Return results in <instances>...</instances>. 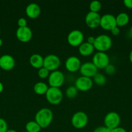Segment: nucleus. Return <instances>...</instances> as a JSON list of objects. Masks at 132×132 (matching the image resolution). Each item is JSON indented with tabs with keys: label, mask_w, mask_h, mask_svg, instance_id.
Instances as JSON below:
<instances>
[{
	"label": "nucleus",
	"mask_w": 132,
	"mask_h": 132,
	"mask_svg": "<svg viewBox=\"0 0 132 132\" xmlns=\"http://www.w3.org/2000/svg\"><path fill=\"white\" fill-rule=\"evenodd\" d=\"M93 85V81L91 78L84 76L78 77L75 82V86L78 91L87 92L92 88Z\"/></svg>",
	"instance_id": "9d476101"
},
{
	"label": "nucleus",
	"mask_w": 132,
	"mask_h": 132,
	"mask_svg": "<svg viewBox=\"0 0 132 132\" xmlns=\"http://www.w3.org/2000/svg\"><path fill=\"white\" fill-rule=\"evenodd\" d=\"M25 14L31 19H36L41 14V8L37 3H31L26 7Z\"/></svg>",
	"instance_id": "f3484780"
},
{
	"label": "nucleus",
	"mask_w": 132,
	"mask_h": 132,
	"mask_svg": "<svg viewBox=\"0 0 132 132\" xmlns=\"http://www.w3.org/2000/svg\"><path fill=\"white\" fill-rule=\"evenodd\" d=\"M116 26L118 27H122L128 24L129 21V17L127 13L121 12L118 14L116 17Z\"/></svg>",
	"instance_id": "aec40b11"
},
{
	"label": "nucleus",
	"mask_w": 132,
	"mask_h": 132,
	"mask_svg": "<svg viewBox=\"0 0 132 132\" xmlns=\"http://www.w3.org/2000/svg\"><path fill=\"white\" fill-rule=\"evenodd\" d=\"M7 130V122L4 119L0 118V132H6Z\"/></svg>",
	"instance_id": "bb28decb"
},
{
	"label": "nucleus",
	"mask_w": 132,
	"mask_h": 132,
	"mask_svg": "<svg viewBox=\"0 0 132 132\" xmlns=\"http://www.w3.org/2000/svg\"><path fill=\"white\" fill-rule=\"evenodd\" d=\"M61 64V61L59 57L54 54H49L44 57L43 67L49 72L58 70Z\"/></svg>",
	"instance_id": "0eeeda50"
},
{
	"label": "nucleus",
	"mask_w": 132,
	"mask_h": 132,
	"mask_svg": "<svg viewBox=\"0 0 132 132\" xmlns=\"http://www.w3.org/2000/svg\"><path fill=\"white\" fill-rule=\"evenodd\" d=\"M78 91V90L76 89V88L75 86H70L66 89L65 95L69 99H75L77 95Z\"/></svg>",
	"instance_id": "5701e85b"
},
{
	"label": "nucleus",
	"mask_w": 132,
	"mask_h": 132,
	"mask_svg": "<svg viewBox=\"0 0 132 132\" xmlns=\"http://www.w3.org/2000/svg\"><path fill=\"white\" fill-rule=\"evenodd\" d=\"M34 92L39 95H45L49 89V86L43 82H38L34 86Z\"/></svg>",
	"instance_id": "412c9836"
},
{
	"label": "nucleus",
	"mask_w": 132,
	"mask_h": 132,
	"mask_svg": "<svg viewBox=\"0 0 132 132\" xmlns=\"http://www.w3.org/2000/svg\"><path fill=\"white\" fill-rule=\"evenodd\" d=\"M45 97L49 104L52 105H58L62 101L63 93L59 88L49 87L45 94Z\"/></svg>",
	"instance_id": "7ed1b4c3"
},
{
	"label": "nucleus",
	"mask_w": 132,
	"mask_h": 132,
	"mask_svg": "<svg viewBox=\"0 0 132 132\" xmlns=\"http://www.w3.org/2000/svg\"><path fill=\"white\" fill-rule=\"evenodd\" d=\"M44 58L40 54H34L30 57L29 63L31 67L36 69H40L43 67Z\"/></svg>",
	"instance_id": "a211bd4d"
},
{
	"label": "nucleus",
	"mask_w": 132,
	"mask_h": 132,
	"mask_svg": "<svg viewBox=\"0 0 132 132\" xmlns=\"http://www.w3.org/2000/svg\"><path fill=\"white\" fill-rule=\"evenodd\" d=\"M34 121L41 128H47L53 119V113L49 108H43L38 111L35 115Z\"/></svg>",
	"instance_id": "f257e3e1"
},
{
	"label": "nucleus",
	"mask_w": 132,
	"mask_h": 132,
	"mask_svg": "<svg viewBox=\"0 0 132 132\" xmlns=\"http://www.w3.org/2000/svg\"><path fill=\"white\" fill-rule=\"evenodd\" d=\"M17 39L21 43H28L31 40L32 37V30L27 27H21L17 29L16 32Z\"/></svg>",
	"instance_id": "4468645a"
},
{
	"label": "nucleus",
	"mask_w": 132,
	"mask_h": 132,
	"mask_svg": "<svg viewBox=\"0 0 132 132\" xmlns=\"http://www.w3.org/2000/svg\"><path fill=\"white\" fill-rule=\"evenodd\" d=\"M110 32H111V34H112L113 36H119V34H120V28H119V27H118L117 26H116V27H114L113 29H111V30H110Z\"/></svg>",
	"instance_id": "7c9ffc66"
},
{
	"label": "nucleus",
	"mask_w": 132,
	"mask_h": 132,
	"mask_svg": "<svg viewBox=\"0 0 132 132\" xmlns=\"http://www.w3.org/2000/svg\"><path fill=\"white\" fill-rule=\"evenodd\" d=\"M104 126L110 130L119 127L120 123V117L115 112H110L106 115L104 119Z\"/></svg>",
	"instance_id": "1a4fd4ad"
},
{
	"label": "nucleus",
	"mask_w": 132,
	"mask_h": 132,
	"mask_svg": "<svg viewBox=\"0 0 132 132\" xmlns=\"http://www.w3.org/2000/svg\"><path fill=\"white\" fill-rule=\"evenodd\" d=\"M84 34L79 30H73L71 31L67 37L69 45L72 47H78L84 43Z\"/></svg>",
	"instance_id": "6e6552de"
},
{
	"label": "nucleus",
	"mask_w": 132,
	"mask_h": 132,
	"mask_svg": "<svg viewBox=\"0 0 132 132\" xmlns=\"http://www.w3.org/2000/svg\"><path fill=\"white\" fill-rule=\"evenodd\" d=\"M6 132H18V131H16V130H8Z\"/></svg>",
	"instance_id": "e433bc0d"
},
{
	"label": "nucleus",
	"mask_w": 132,
	"mask_h": 132,
	"mask_svg": "<svg viewBox=\"0 0 132 132\" xmlns=\"http://www.w3.org/2000/svg\"><path fill=\"white\" fill-rule=\"evenodd\" d=\"M3 89H4L3 85L2 82H0V94H1L3 91Z\"/></svg>",
	"instance_id": "f704fd0d"
},
{
	"label": "nucleus",
	"mask_w": 132,
	"mask_h": 132,
	"mask_svg": "<svg viewBox=\"0 0 132 132\" xmlns=\"http://www.w3.org/2000/svg\"><path fill=\"white\" fill-rule=\"evenodd\" d=\"M27 132H40L41 128L35 121H28L25 125Z\"/></svg>",
	"instance_id": "4be33fe9"
},
{
	"label": "nucleus",
	"mask_w": 132,
	"mask_h": 132,
	"mask_svg": "<svg viewBox=\"0 0 132 132\" xmlns=\"http://www.w3.org/2000/svg\"><path fill=\"white\" fill-rule=\"evenodd\" d=\"M65 76L63 72L60 70H55L50 73L48 77V83L50 87L59 88L63 85Z\"/></svg>",
	"instance_id": "39448f33"
},
{
	"label": "nucleus",
	"mask_w": 132,
	"mask_h": 132,
	"mask_svg": "<svg viewBox=\"0 0 132 132\" xmlns=\"http://www.w3.org/2000/svg\"><path fill=\"white\" fill-rule=\"evenodd\" d=\"M129 61H130L131 63V64H132V50H131V52H129Z\"/></svg>",
	"instance_id": "c9c22d12"
},
{
	"label": "nucleus",
	"mask_w": 132,
	"mask_h": 132,
	"mask_svg": "<svg viewBox=\"0 0 132 132\" xmlns=\"http://www.w3.org/2000/svg\"><path fill=\"white\" fill-rule=\"evenodd\" d=\"M79 71L82 76L91 78L98 73V68L92 62H86L82 64Z\"/></svg>",
	"instance_id": "f8f14e48"
},
{
	"label": "nucleus",
	"mask_w": 132,
	"mask_h": 132,
	"mask_svg": "<svg viewBox=\"0 0 132 132\" xmlns=\"http://www.w3.org/2000/svg\"><path fill=\"white\" fill-rule=\"evenodd\" d=\"M102 9V4L98 1H93L89 4V10L92 12L98 13Z\"/></svg>",
	"instance_id": "393cba45"
},
{
	"label": "nucleus",
	"mask_w": 132,
	"mask_h": 132,
	"mask_svg": "<svg viewBox=\"0 0 132 132\" xmlns=\"http://www.w3.org/2000/svg\"><path fill=\"white\" fill-rule=\"evenodd\" d=\"M88 123V116L85 112H77L75 113L71 118V124L76 129H82L87 126Z\"/></svg>",
	"instance_id": "20e7f679"
},
{
	"label": "nucleus",
	"mask_w": 132,
	"mask_h": 132,
	"mask_svg": "<svg viewBox=\"0 0 132 132\" xmlns=\"http://www.w3.org/2000/svg\"><path fill=\"white\" fill-rule=\"evenodd\" d=\"M93 82L97 85L99 86H102L105 85L106 82V78L104 75L102 73H97L95 76L93 77Z\"/></svg>",
	"instance_id": "b1692460"
},
{
	"label": "nucleus",
	"mask_w": 132,
	"mask_h": 132,
	"mask_svg": "<svg viewBox=\"0 0 132 132\" xmlns=\"http://www.w3.org/2000/svg\"><path fill=\"white\" fill-rule=\"evenodd\" d=\"M18 26L19 28H21V27H27V21L25 18H21L18 20Z\"/></svg>",
	"instance_id": "c85d7f7f"
},
{
	"label": "nucleus",
	"mask_w": 132,
	"mask_h": 132,
	"mask_svg": "<svg viewBox=\"0 0 132 132\" xmlns=\"http://www.w3.org/2000/svg\"><path fill=\"white\" fill-rule=\"evenodd\" d=\"M113 41L111 37L106 34H101L95 37L93 46L94 50L100 52H106L112 46Z\"/></svg>",
	"instance_id": "f03ea898"
},
{
	"label": "nucleus",
	"mask_w": 132,
	"mask_h": 132,
	"mask_svg": "<svg viewBox=\"0 0 132 132\" xmlns=\"http://www.w3.org/2000/svg\"><path fill=\"white\" fill-rule=\"evenodd\" d=\"M104 70L106 73L108 75H112L115 72V67H114V65H113V64H108V65L105 68Z\"/></svg>",
	"instance_id": "cd10ccee"
},
{
	"label": "nucleus",
	"mask_w": 132,
	"mask_h": 132,
	"mask_svg": "<svg viewBox=\"0 0 132 132\" xmlns=\"http://www.w3.org/2000/svg\"><path fill=\"white\" fill-rule=\"evenodd\" d=\"M15 60L12 55L5 54L0 57V68L4 70H11L15 67Z\"/></svg>",
	"instance_id": "dca6fc26"
},
{
	"label": "nucleus",
	"mask_w": 132,
	"mask_h": 132,
	"mask_svg": "<svg viewBox=\"0 0 132 132\" xmlns=\"http://www.w3.org/2000/svg\"><path fill=\"white\" fill-rule=\"evenodd\" d=\"M111 132H127L126 130L122 127H117L116 128H114L111 130Z\"/></svg>",
	"instance_id": "473e14b6"
},
{
	"label": "nucleus",
	"mask_w": 132,
	"mask_h": 132,
	"mask_svg": "<svg viewBox=\"0 0 132 132\" xmlns=\"http://www.w3.org/2000/svg\"><path fill=\"white\" fill-rule=\"evenodd\" d=\"M100 27L105 30H111L116 27V18L113 14H106L101 16Z\"/></svg>",
	"instance_id": "9b49d317"
},
{
	"label": "nucleus",
	"mask_w": 132,
	"mask_h": 132,
	"mask_svg": "<svg viewBox=\"0 0 132 132\" xmlns=\"http://www.w3.org/2000/svg\"><path fill=\"white\" fill-rule=\"evenodd\" d=\"M0 34H1V28H0Z\"/></svg>",
	"instance_id": "ea45409f"
},
{
	"label": "nucleus",
	"mask_w": 132,
	"mask_h": 132,
	"mask_svg": "<svg viewBox=\"0 0 132 132\" xmlns=\"http://www.w3.org/2000/svg\"><path fill=\"white\" fill-rule=\"evenodd\" d=\"M93 132H111V130L107 128L106 126H99L94 129Z\"/></svg>",
	"instance_id": "c756f323"
},
{
	"label": "nucleus",
	"mask_w": 132,
	"mask_h": 132,
	"mask_svg": "<svg viewBox=\"0 0 132 132\" xmlns=\"http://www.w3.org/2000/svg\"><path fill=\"white\" fill-rule=\"evenodd\" d=\"M130 31H131V32L132 33V26H131V28H130Z\"/></svg>",
	"instance_id": "58836bf2"
},
{
	"label": "nucleus",
	"mask_w": 132,
	"mask_h": 132,
	"mask_svg": "<svg viewBox=\"0 0 132 132\" xmlns=\"http://www.w3.org/2000/svg\"><path fill=\"white\" fill-rule=\"evenodd\" d=\"M81 61L80 59L76 56H70L65 62V67L69 72H76L79 70L81 67Z\"/></svg>",
	"instance_id": "2eb2a0df"
},
{
	"label": "nucleus",
	"mask_w": 132,
	"mask_h": 132,
	"mask_svg": "<svg viewBox=\"0 0 132 132\" xmlns=\"http://www.w3.org/2000/svg\"><path fill=\"white\" fill-rule=\"evenodd\" d=\"M92 63L98 69H105L109 64V57L106 52H97L92 58Z\"/></svg>",
	"instance_id": "423d86ee"
},
{
	"label": "nucleus",
	"mask_w": 132,
	"mask_h": 132,
	"mask_svg": "<svg viewBox=\"0 0 132 132\" xmlns=\"http://www.w3.org/2000/svg\"><path fill=\"white\" fill-rule=\"evenodd\" d=\"M129 132H132V130H131V131H129Z\"/></svg>",
	"instance_id": "a19ab883"
},
{
	"label": "nucleus",
	"mask_w": 132,
	"mask_h": 132,
	"mask_svg": "<svg viewBox=\"0 0 132 132\" xmlns=\"http://www.w3.org/2000/svg\"><path fill=\"white\" fill-rule=\"evenodd\" d=\"M3 45V40L0 38V47Z\"/></svg>",
	"instance_id": "4c0bfd02"
},
{
	"label": "nucleus",
	"mask_w": 132,
	"mask_h": 132,
	"mask_svg": "<svg viewBox=\"0 0 132 132\" xmlns=\"http://www.w3.org/2000/svg\"><path fill=\"white\" fill-rule=\"evenodd\" d=\"M101 16L98 13L89 11L85 17V23L89 28L94 29L100 27Z\"/></svg>",
	"instance_id": "ddd939ff"
},
{
	"label": "nucleus",
	"mask_w": 132,
	"mask_h": 132,
	"mask_svg": "<svg viewBox=\"0 0 132 132\" xmlns=\"http://www.w3.org/2000/svg\"><path fill=\"white\" fill-rule=\"evenodd\" d=\"M94 50V46L87 42H84L81 45L78 46L79 54L84 57H87L91 55L93 53Z\"/></svg>",
	"instance_id": "6ab92c4d"
},
{
	"label": "nucleus",
	"mask_w": 132,
	"mask_h": 132,
	"mask_svg": "<svg viewBox=\"0 0 132 132\" xmlns=\"http://www.w3.org/2000/svg\"><path fill=\"white\" fill-rule=\"evenodd\" d=\"M25 132H27V131H25Z\"/></svg>",
	"instance_id": "79ce46f5"
},
{
	"label": "nucleus",
	"mask_w": 132,
	"mask_h": 132,
	"mask_svg": "<svg viewBox=\"0 0 132 132\" xmlns=\"http://www.w3.org/2000/svg\"><path fill=\"white\" fill-rule=\"evenodd\" d=\"M124 6L129 9H132V0H124L123 1Z\"/></svg>",
	"instance_id": "2f4dec72"
},
{
	"label": "nucleus",
	"mask_w": 132,
	"mask_h": 132,
	"mask_svg": "<svg viewBox=\"0 0 132 132\" xmlns=\"http://www.w3.org/2000/svg\"><path fill=\"white\" fill-rule=\"evenodd\" d=\"M94 41H95V37H93V36H89L87 39V43L91 44V45H93Z\"/></svg>",
	"instance_id": "72a5a7b5"
},
{
	"label": "nucleus",
	"mask_w": 132,
	"mask_h": 132,
	"mask_svg": "<svg viewBox=\"0 0 132 132\" xmlns=\"http://www.w3.org/2000/svg\"><path fill=\"white\" fill-rule=\"evenodd\" d=\"M50 72H49L47 69L45 68L44 67H42V68H40L38 71V76L40 77V79H46L48 78L50 75Z\"/></svg>",
	"instance_id": "a878e982"
}]
</instances>
